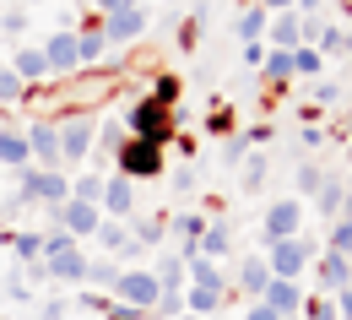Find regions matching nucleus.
<instances>
[{
	"instance_id": "nucleus-38",
	"label": "nucleus",
	"mask_w": 352,
	"mask_h": 320,
	"mask_svg": "<svg viewBox=\"0 0 352 320\" xmlns=\"http://www.w3.org/2000/svg\"><path fill=\"white\" fill-rule=\"evenodd\" d=\"M265 180V158H255V163H250V169H244V184H250V190H255V184Z\"/></svg>"
},
{
	"instance_id": "nucleus-40",
	"label": "nucleus",
	"mask_w": 352,
	"mask_h": 320,
	"mask_svg": "<svg viewBox=\"0 0 352 320\" xmlns=\"http://www.w3.org/2000/svg\"><path fill=\"white\" fill-rule=\"evenodd\" d=\"M244 65H265V44H244Z\"/></svg>"
},
{
	"instance_id": "nucleus-42",
	"label": "nucleus",
	"mask_w": 352,
	"mask_h": 320,
	"mask_svg": "<svg viewBox=\"0 0 352 320\" xmlns=\"http://www.w3.org/2000/svg\"><path fill=\"white\" fill-rule=\"evenodd\" d=\"M244 320H282V315H276V310H265L261 299H255V304H250V315H244Z\"/></svg>"
},
{
	"instance_id": "nucleus-6",
	"label": "nucleus",
	"mask_w": 352,
	"mask_h": 320,
	"mask_svg": "<svg viewBox=\"0 0 352 320\" xmlns=\"http://www.w3.org/2000/svg\"><path fill=\"white\" fill-rule=\"evenodd\" d=\"M265 261H271V277L298 282V277L309 272V261H314V244H309L304 233H298V239H276V244H265Z\"/></svg>"
},
{
	"instance_id": "nucleus-30",
	"label": "nucleus",
	"mask_w": 352,
	"mask_h": 320,
	"mask_svg": "<svg viewBox=\"0 0 352 320\" xmlns=\"http://www.w3.org/2000/svg\"><path fill=\"white\" fill-rule=\"evenodd\" d=\"M87 282H103L109 293H114V282H120V261L109 255V261H87Z\"/></svg>"
},
{
	"instance_id": "nucleus-20",
	"label": "nucleus",
	"mask_w": 352,
	"mask_h": 320,
	"mask_svg": "<svg viewBox=\"0 0 352 320\" xmlns=\"http://www.w3.org/2000/svg\"><path fill=\"white\" fill-rule=\"evenodd\" d=\"M239 288H244V293H255V299H261L265 288H271V261H265V255H250V261H244V266H239Z\"/></svg>"
},
{
	"instance_id": "nucleus-28",
	"label": "nucleus",
	"mask_w": 352,
	"mask_h": 320,
	"mask_svg": "<svg viewBox=\"0 0 352 320\" xmlns=\"http://www.w3.org/2000/svg\"><path fill=\"white\" fill-rule=\"evenodd\" d=\"M320 65H325V54L314 44H298L293 49V76H320Z\"/></svg>"
},
{
	"instance_id": "nucleus-19",
	"label": "nucleus",
	"mask_w": 352,
	"mask_h": 320,
	"mask_svg": "<svg viewBox=\"0 0 352 320\" xmlns=\"http://www.w3.org/2000/svg\"><path fill=\"white\" fill-rule=\"evenodd\" d=\"M347 282H352V261H347V255H331V250H325V261H320V288L336 299Z\"/></svg>"
},
{
	"instance_id": "nucleus-17",
	"label": "nucleus",
	"mask_w": 352,
	"mask_h": 320,
	"mask_svg": "<svg viewBox=\"0 0 352 320\" xmlns=\"http://www.w3.org/2000/svg\"><path fill=\"white\" fill-rule=\"evenodd\" d=\"M265 33H271V44H276V49H298L309 39V22L298 17V11H282L276 28H265Z\"/></svg>"
},
{
	"instance_id": "nucleus-24",
	"label": "nucleus",
	"mask_w": 352,
	"mask_h": 320,
	"mask_svg": "<svg viewBox=\"0 0 352 320\" xmlns=\"http://www.w3.org/2000/svg\"><path fill=\"white\" fill-rule=\"evenodd\" d=\"M331 255H352V195L342 201V223L331 228V244H325Z\"/></svg>"
},
{
	"instance_id": "nucleus-48",
	"label": "nucleus",
	"mask_w": 352,
	"mask_h": 320,
	"mask_svg": "<svg viewBox=\"0 0 352 320\" xmlns=\"http://www.w3.org/2000/svg\"><path fill=\"white\" fill-rule=\"evenodd\" d=\"M0 125H6V120H0Z\"/></svg>"
},
{
	"instance_id": "nucleus-37",
	"label": "nucleus",
	"mask_w": 352,
	"mask_h": 320,
	"mask_svg": "<svg viewBox=\"0 0 352 320\" xmlns=\"http://www.w3.org/2000/svg\"><path fill=\"white\" fill-rule=\"evenodd\" d=\"M103 315L109 320H141V310H131V304H103Z\"/></svg>"
},
{
	"instance_id": "nucleus-45",
	"label": "nucleus",
	"mask_w": 352,
	"mask_h": 320,
	"mask_svg": "<svg viewBox=\"0 0 352 320\" xmlns=\"http://www.w3.org/2000/svg\"><path fill=\"white\" fill-rule=\"evenodd\" d=\"M16 6H44V0H16Z\"/></svg>"
},
{
	"instance_id": "nucleus-29",
	"label": "nucleus",
	"mask_w": 352,
	"mask_h": 320,
	"mask_svg": "<svg viewBox=\"0 0 352 320\" xmlns=\"http://www.w3.org/2000/svg\"><path fill=\"white\" fill-rule=\"evenodd\" d=\"M22 98H28V87L16 82V71L0 65V109H11V103H22Z\"/></svg>"
},
{
	"instance_id": "nucleus-36",
	"label": "nucleus",
	"mask_w": 352,
	"mask_h": 320,
	"mask_svg": "<svg viewBox=\"0 0 352 320\" xmlns=\"http://www.w3.org/2000/svg\"><path fill=\"white\" fill-rule=\"evenodd\" d=\"M152 98H163V103H179V76H157Z\"/></svg>"
},
{
	"instance_id": "nucleus-1",
	"label": "nucleus",
	"mask_w": 352,
	"mask_h": 320,
	"mask_svg": "<svg viewBox=\"0 0 352 320\" xmlns=\"http://www.w3.org/2000/svg\"><path fill=\"white\" fill-rule=\"evenodd\" d=\"M44 277L49 282H87V250L65 228L44 233Z\"/></svg>"
},
{
	"instance_id": "nucleus-18",
	"label": "nucleus",
	"mask_w": 352,
	"mask_h": 320,
	"mask_svg": "<svg viewBox=\"0 0 352 320\" xmlns=\"http://www.w3.org/2000/svg\"><path fill=\"white\" fill-rule=\"evenodd\" d=\"M184 277H190V255L168 250V255L157 261V288H163V293H184Z\"/></svg>"
},
{
	"instance_id": "nucleus-15",
	"label": "nucleus",
	"mask_w": 352,
	"mask_h": 320,
	"mask_svg": "<svg viewBox=\"0 0 352 320\" xmlns=\"http://www.w3.org/2000/svg\"><path fill=\"white\" fill-rule=\"evenodd\" d=\"M33 163V152H28V131H16V125H0V169H28Z\"/></svg>"
},
{
	"instance_id": "nucleus-2",
	"label": "nucleus",
	"mask_w": 352,
	"mask_h": 320,
	"mask_svg": "<svg viewBox=\"0 0 352 320\" xmlns=\"http://www.w3.org/2000/svg\"><path fill=\"white\" fill-rule=\"evenodd\" d=\"M168 169V158H163V147L157 141H141V136H125L120 141V152H114V174H125V180H157Z\"/></svg>"
},
{
	"instance_id": "nucleus-31",
	"label": "nucleus",
	"mask_w": 352,
	"mask_h": 320,
	"mask_svg": "<svg viewBox=\"0 0 352 320\" xmlns=\"http://www.w3.org/2000/svg\"><path fill=\"white\" fill-rule=\"evenodd\" d=\"M342 201H347V190H342V180H325L320 190H314V206H320V212H336Z\"/></svg>"
},
{
	"instance_id": "nucleus-26",
	"label": "nucleus",
	"mask_w": 352,
	"mask_h": 320,
	"mask_svg": "<svg viewBox=\"0 0 352 320\" xmlns=\"http://www.w3.org/2000/svg\"><path fill=\"white\" fill-rule=\"evenodd\" d=\"M190 282H195V288H228V277H222L206 255H190Z\"/></svg>"
},
{
	"instance_id": "nucleus-12",
	"label": "nucleus",
	"mask_w": 352,
	"mask_h": 320,
	"mask_svg": "<svg viewBox=\"0 0 352 320\" xmlns=\"http://www.w3.org/2000/svg\"><path fill=\"white\" fill-rule=\"evenodd\" d=\"M141 33H146V11H141V6H125V11L103 17V39H109V44H120V49L135 44Z\"/></svg>"
},
{
	"instance_id": "nucleus-3",
	"label": "nucleus",
	"mask_w": 352,
	"mask_h": 320,
	"mask_svg": "<svg viewBox=\"0 0 352 320\" xmlns=\"http://www.w3.org/2000/svg\"><path fill=\"white\" fill-rule=\"evenodd\" d=\"M125 131H131V136H141V141L168 147V136H174V103H163V98H141V103H131Z\"/></svg>"
},
{
	"instance_id": "nucleus-44",
	"label": "nucleus",
	"mask_w": 352,
	"mask_h": 320,
	"mask_svg": "<svg viewBox=\"0 0 352 320\" xmlns=\"http://www.w3.org/2000/svg\"><path fill=\"white\" fill-rule=\"evenodd\" d=\"M265 11H287V6H293V0H261Z\"/></svg>"
},
{
	"instance_id": "nucleus-7",
	"label": "nucleus",
	"mask_w": 352,
	"mask_h": 320,
	"mask_svg": "<svg viewBox=\"0 0 352 320\" xmlns=\"http://www.w3.org/2000/svg\"><path fill=\"white\" fill-rule=\"evenodd\" d=\"M298 233H304V201H298V195H282V201L265 206V223H261L265 244H276V239H298Z\"/></svg>"
},
{
	"instance_id": "nucleus-16",
	"label": "nucleus",
	"mask_w": 352,
	"mask_h": 320,
	"mask_svg": "<svg viewBox=\"0 0 352 320\" xmlns=\"http://www.w3.org/2000/svg\"><path fill=\"white\" fill-rule=\"evenodd\" d=\"M114 261H125V255H135V239H131V223H114V217H103L98 223V233H92Z\"/></svg>"
},
{
	"instance_id": "nucleus-39",
	"label": "nucleus",
	"mask_w": 352,
	"mask_h": 320,
	"mask_svg": "<svg viewBox=\"0 0 352 320\" xmlns=\"http://www.w3.org/2000/svg\"><path fill=\"white\" fill-rule=\"evenodd\" d=\"M336 315H342V320H352V282L342 288V293H336Z\"/></svg>"
},
{
	"instance_id": "nucleus-23",
	"label": "nucleus",
	"mask_w": 352,
	"mask_h": 320,
	"mask_svg": "<svg viewBox=\"0 0 352 320\" xmlns=\"http://www.w3.org/2000/svg\"><path fill=\"white\" fill-rule=\"evenodd\" d=\"M222 299H228V288H190V293H184V310H190V315H217Z\"/></svg>"
},
{
	"instance_id": "nucleus-14",
	"label": "nucleus",
	"mask_w": 352,
	"mask_h": 320,
	"mask_svg": "<svg viewBox=\"0 0 352 320\" xmlns=\"http://www.w3.org/2000/svg\"><path fill=\"white\" fill-rule=\"evenodd\" d=\"M304 288L298 282H287V277H271V288L261 293V304L265 310H276V315H304Z\"/></svg>"
},
{
	"instance_id": "nucleus-13",
	"label": "nucleus",
	"mask_w": 352,
	"mask_h": 320,
	"mask_svg": "<svg viewBox=\"0 0 352 320\" xmlns=\"http://www.w3.org/2000/svg\"><path fill=\"white\" fill-rule=\"evenodd\" d=\"M11 71H16V82L33 92V87H44L49 82V60H44V49L38 44H22L16 54H11Z\"/></svg>"
},
{
	"instance_id": "nucleus-8",
	"label": "nucleus",
	"mask_w": 352,
	"mask_h": 320,
	"mask_svg": "<svg viewBox=\"0 0 352 320\" xmlns=\"http://www.w3.org/2000/svg\"><path fill=\"white\" fill-rule=\"evenodd\" d=\"M38 49H44V60H49V76H60V82H65V76H76V71H82V54H76V28H54Z\"/></svg>"
},
{
	"instance_id": "nucleus-46",
	"label": "nucleus",
	"mask_w": 352,
	"mask_h": 320,
	"mask_svg": "<svg viewBox=\"0 0 352 320\" xmlns=\"http://www.w3.org/2000/svg\"><path fill=\"white\" fill-rule=\"evenodd\" d=\"M347 136H352V114H347Z\"/></svg>"
},
{
	"instance_id": "nucleus-47",
	"label": "nucleus",
	"mask_w": 352,
	"mask_h": 320,
	"mask_svg": "<svg viewBox=\"0 0 352 320\" xmlns=\"http://www.w3.org/2000/svg\"><path fill=\"white\" fill-rule=\"evenodd\" d=\"M0 217H6V206H0Z\"/></svg>"
},
{
	"instance_id": "nucleus-34",
	"label": "nucleus",
	"mask_w": 352,
	"mask_h": 320,
	"mask_svg": "<svg viewBox=\"0 0 352 320\" xmlns=\"http://www.w3.org/2000/svg\"><path fill=\"white\" fill-rule=\"evenodd\" d=\"M320 184H325V174H320V163H304V169H298V195H314Z\"/></svg>"
},
{
	"instance_id": "nucleus-32",
	"label": "nucleus",
	"mask_w": 352,
	"mask_h": 320,
	"mask_svg": "<svg viewBox=\"0 0 352 320\" xmlns=\"http://www.w3.org/2000/svg\"><path fill=\"white\" fill-rule=\"evenodd\" d=\"M304 320H342L336 315V299L325 293V299H304Z\"/></svg>"
},
{
	"instance_id": "nucleus-35",
	"label": "nucleus",
	"mask_w": 352,
	"mask_h": 320,
	"mask_svg": "<svg viewBox=\"0 0 352 320\" xmlns=\"http://www.w3.org/2000/svg\"><path fill=\"white\" fill-rule=\"evenodd\" d=\"M120 125H114V120H109V125H103V131H98V147H103V152H109V158H114V152H120Z\"/></svg>"
},
{
	"instance_id": "nucleus-25",
	"label": "nucleus",
	"mask_w": 352,
	"mask_h": 320,
	"mask_svg": "<svg viewBox=\"0 0 352 320\" xmlns=\"http://www.w3.org/2000/svg\"><path fill=\"white\" fill-rule=\"evenodd\" d=\"M265 17H271L265 6H250V11L239 17V28H233V33H239L244 44H261V33H265Z\"/></svg>"
},
{
	"instance_id": "nucleus-49",
	"label": "nucleus",
	"mask_w": 352,
	"mask_h": 320,
	"mask_svg": "<svg viewBox=\"0 0 352 320\" xmlns=\"http://www.w3.org/2000/svg\"><path fill=\"white\" fill-rule=\"evenodd\" d=\"M347 163H352V158H347Z\"/></svg>"
},
{
	"instance_id": "nucleus-4",
	"label": "nucleus",
	"mask_w": 352,
	"mask_h": 320,
	"mask_svg": "<svg viewBox=\"0 0 352 320\" xmlns=\"http://www.w3.org/2000/svg\"><path fill=\"white\" fill-rule=\"evenodd\" d=\"M54 125H60V169L65 163H87V152L98 147V120L71 114V120H54Z\"/></svg>"
},
{
	"instance_id": "nucleus-51",
	"label": "nucleus",
	"mask_w": 352,
	"mask_h": 320,
	"mask_svg": "<svg viewBox=\"0 0 352 320\" xmlns=\"http://www.w3.org/2000/svg\"><path fill=\"white\" fill-rule=\"evenodd\" d=\"M190 320H195V315H190Z\"/></svg>"
},
{
	"instance_id": "nucleus-21",
	"label": "nucleus",
	"mask_w": 352,
	"mask_h": 320,
	"mask_svg": "<svg viewBox=\"0 0 352 320\" xmlns=\"http://www.w3.org/2000/svg\"><path fill=\"white\" fill-rule=\"evenodd\" d=\"M228 250H233V233H228V223H206V233L195 239V255L217 261V255H228Z\"/></svg>"
},
{
	"instance_id": "nucleus-5",
	"label": "nucleus",
	"mask_w": 352,
	"mask_h": 320,
	"mask_svg": "<svg viewBox=\"0 0 352 320\" xmlns=\"http://www.w3.org/2000/svg\"><path fill=\"white\" fill-rule=\"evenodd\" d=\"M157 299H163L157 272H141V266L120 272V282H114V304H131V310H141V315H152V310H157Z\"/></svg>"
},
{
	"instance_id": "nucleus-9",
	"label": "nucleus",
	"mask_w": 352,
	"mask_h": 320,
	"mask_svg": "<svg viewBox=\"0 0 352 320\" xmlns=\"http://www.w3.org/2000/svg\"><path fill=\"white\" fill-rule=\"evenodd\" d=\"M98 212H103V217H114V223H131L135 184L125 180V174H109V180H103V195H98Z\"/></svg>"
},
{
	"instance_id": "nucleus-22",
	"label": "nucleus",
	"mask_w": 352,
	"mask_h": 320,
	"mask_svg": "<svg viewBox=\"0 0 352 320\" xmlns=\"http://www.w3.org/2000/svg\"><path fill=\"white\" fill-rule=\"evenodd\" d=\"M6 244H11V255H16V261H22V266H38V261H44V233H33V228L11 233V239H6Z\"/></svg>"
},
{
	"instance_id": "nucleus-43",
	"label": "nucleus",
	"mask_w": 352,
	"mask_h": 320,
	"mask_svg": "<svg viewBox=\"0 0 352 320\" xmlns=\"http://www.w3.org/2000/svg\"><path fill=\"white\" fill-rule=\"evenodd\" d=\"M325 0H298V17H309V11H320Z\"/></svg>"
},
{
	"instance_id": "nucleus-10",
	"label": "nucleus",
	"mask_w": 352,
	"mask_h": 320,
	"mask_svg": "<svg viewBox=\"0 0 352 320\" xmlns=\"http://www.w3.org/2000/svg\"><path fill=\"white\" fill-rule=\"evenodd\" d=\"M28 152H33V169H60V125L33 120L28 125Z\"/></svg>"
},
{
	"instance_id": "nucleus-33",
	"label": "nucleus",
	"mask_w": 352,
	"mask_h": 320,
	"mask_svg": "<svg viewBox=\"0 0 352 320\" xmlns=\"http://www.w3.org/2000/svg\"><path fill=\"white\" fill-rule=\"evenodd\" d=\"M0 33H11V39H22V33H28V6H11V11L0 17Z\"/></svg>"
},
{
	"instance_id": "nucleus-27",
	"label": "nucleus",
	"mask_w": 352,
	"mask_h": 320,
	"mask_svg": "<svg viewBox=\"0 0 352 320\" xmlns=\"http://www.w3.org/2000/svg\"><path fill=\"white\" fill-rule=\"evenodd\" d=\"M293 76V49H265V82H287Z\"/></svg>"
},
{
	"instance_id": "nucleus-50",
	"label": "nucleus",
	"mask_w": 352,
	"mask_h": 320,
	"mask_svg": "<svg viewBox=\"0 0 352 320\" xmlns=\"http://www.w3.org/2000/svg\"><path fill=\"white\" fill-rule=\"evenodd\" d=\"M347 261H352V255H347Z\"/></svg>"
},
{
	"instance_id": "nucleus-41",
	"label": "nucleus",
	"mask_w": 352,
	"mask_h": 320,
	"mask_svg": "<svg viewBox=\"0 0 352 320\" xmlns=\"http://www.w3.org/2000/svg\"><path fill=\"white\" fill-rule=\"evenodd\" d=\"M92 6H98L103 17H114V11H125V6H135V0H92Z\"/></svg>"
},
{
	"instance_id": "nucleus-11",
	"label": "nucleus",
	"mask_w": 352,
	"mask_h": 320,
	"mask_svg": "<svg viewBox=\"0 0 352 320\" xmlns=\"http://www.w3.org/2000/svg\"><path fill=\"white\" fill-rule=\"evenodd\" d=\"M98 223H103L98 201H76V195H71V201L60 206V228L71 233V239H92V233H98Z\"/></svg>"
}]
</instances>
